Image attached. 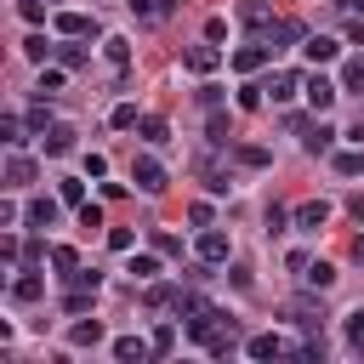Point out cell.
<instances>
[{"instance_id": "obj_17", "label": "cell", "mask_w": 364, "mask_h": 364, "mask_svg": "<svg viewBox=\"0 0 364 364\" xmlns=\"http://www.w3.org/2000/svg\"><path fill=\"white\" fill-rule=\"evenodd\" d=\"M57 199L80 210V205H85V176H63V182H57Z\"/></svg>"}, {"instance_id": "obj_5", "label": "cell", "mask_w": 364, "mask_h": 364, "mask_svg": "<svg viewBox=\"0 0 364 364\" xmlns=\"http://www.w3.org/2000/svg\"><path fill=\"white\" fill-rule=\"evenodd\" d=\"M290 222H296V233H318V228L330 222V199H307V205H296Z\"/></svg>"}, {"instance_id": "obj_37", "label": "cell", "mask_w": 364, "mask_h": 364, "mask_svg": "<svg viewBox=\"0 0 364 364\" xmlns=\"http://www.w3.org/2000/svg\"><path fill=\"white\" fill-rule=\"evenodd\" d=\"M148 341H154V353H159V358H165V353H171V347H176V330H171V324H159V330H154V336H148Z\"/></svg>"}, {"instance_id": "obj_29", "label": "cell", "mask_w": 364, "mask_h": 364, "mask_svg": "<svg viewBox=\"0 0 364 364\" xmlns=\"http://www.w3.org/2000/svg\"><path fill=\"white\" fill-rule=\"evenodd\" d=\"M108 119H114L119 131H131V125H142V114H136V102H119V108H114Z\"/></svg>"}, {"instance_id": "obj_47", "label": "cell", "mask_w": 364, "mask_h": 364, "mask_svg": "<svg viewBox=\"0 0 364 364\" xmlns=\"http://www.w3.org/2000/svg\"><path fill=\"white\" fill-rule=\"evenodd\" d=\"M23 17L28 23H46V0H23Z\"/></svg>"}, {"instance_id": "obj_50", "label": "cell", "mask_w": 364, "mask_h": 364, "mask_svg": "<svg viewBox=\"0 0 364 364\" xmlns=\"http://www.w3.org/2000/svg\"><path fill=\"white\" fill-rule=\"evenodd\" d=\"M159 6H165V11H171V6H182V0H159Z\"/></svg>"}, {"instance_id": "obj_36", "label": "cell", "mask_w": 364, "mask_h": 364, "mask_svg": "<svg viewBox=\"0 0 364 364\" xmlns=\"http://www.w3.org/2000/svg\"><path fill=\"white\" fill-rule=\"evenodd\" d=\"M63 279H68V284H80V290H97V284H102V279H97V267H74V273H63Z\"/></svg>"}, {"instance_id": "obj_24", "label": "cell", "mask_w": 364, "mask_h": 364, "mask_svg": "<svg viewBox=\"0 0 364 364\" xmlns=\"http://www.w3.org/2000/svg\"><path fill=\"white\" fill-rule=\"evenodd\" d=\"M341 91H358V97H364V57L341 63Z\"/></svg>"}, {"instance_id": "obj_32", "label": "cell", "mask_w": 364, "mask_h": 364, "mask_svg": "<svg viewBox=\"0 0 364 364\" xmlns=\"http://www.w3.org/2000/svg\"><path fill=\"white\" fill-rule=\"evenodd\" d=\"M91 296H97V290H80V284H74V290L63 296V313H85V307H91Z\"/></svg>"}, {"instance_id": "obj_20", "label": "cell", "mask_w": 364, "mask_h": 364, "mask_svg": "<svg viewBox=\"0 0 364 364\" xmlns=\"http://www.w3.org/2000/svg\"><path fill=\"white\" fill-rule=\"evenodd\" d=\"M102 57H108L114 68H125V63H131V40H119V34H108V40H102Z\"/></svg>"}, {"instance_id": "obj_39", "label": "cell", "mask_w": 364, "mask_h": 364, "mask_svg": "<svg viewBox=\"0 0 364 364\" xmlns=\"http://www.w3.org/2000/svg\"><path fill=\"white\" fill-rule=\"evenodd\" d=\"M210 142H216V148H228V119H222L216 108H210Z\"/></svg>"}, {"instance_id": "obj_26", "label": "cell", "mask_w": 364, "mask_h": 364, "mask_svg": "<svg viewBox=\"0 0 364 364\" xmlns=\"http://www.w3.org/2000/svg\"><path fill=\"white\" fill-rule=\"evenodd\" d=\"M262 102H267V85H239V108L245 114H256Z\"/></svg>"}, {"instance_id": "obj_49", "label": "cell", "mask_w": 364, "mask_h": 364, "mask_svg": "<svg viewBox=\"0 0 364 364\" xmlns=\"http://www.w3.org/2000/svg\"><path fill=\"white\" fill-rule=\"evenodd\" d=\"M347 136H353V142H364V119H358V125H353V131H347Z\"/></svg>"}, {"instance_id": "obj_43", "label": "cell", "mask_w": 364, "mask_h": 364, "mask_svg": "<svg viewBox=\"0 0 364 364\" xmlns=\"http://www.w3.org/2000/svg\"><path fill=\"white\" fill-rule=\"evenodd\" d=\"M108 245H114V250H131L136 239H131V228H108Z\"/></svg>"}, {"instance_id": "obj_41", "label": "cell", "mask_w": 364, "mask_h": 364, "mask_svg": "<svg viewBox=\"0 0 364 364\" xmlns=\"http://www.w3.org/2000/svg\"><path fill=\"white\" fill-rule=\"evenodd\" d=\"M57 85H63V68H46V74H40V97H51Z\"/></svg>"}, {"instance_id": "obj_23", "label": "cell", "mask_w": 364, "mask_h": 364, "mask_svg": "<svg viewBox=\"0 0 364 364\" xmlns=\"http://www.w3.org/2000/svg\"><path fill=\"white\" fill-rule=\"evenodd\" d=\"M40 290H46V279H40V273H23V279H11V296H17V301H34Z\"/></svg>"}, {"instance_id": "obj_30", "label": "cell", "mask_w": 364, "mask_h": 364, "mask_svg": "<svg viewBox=\"0 0 364 364\" xmlns=\"http://www.w3.org/2000/svg\"><path fill=\"white\" fill-rule=\"evenodd\" d=\"M0 142H6V148H17V142H23V119H17V114H6V119H0Z\"/></svg>"}, {"instance_id": "obj_18", "label": "cell", "mask_w": 364, "mask_h": 364, "mask_svg": "<svg viewBox=\"0 0 364 364\" xmlns=\"http://www.w3.org/2000/svg\"><path fill=\"white\" fill-rule=\"evenodd\" d=\"M68 341H74V347H97V341H102V324H97V318H80V324L68 330Z\"/></svg>"}, {"instance_id": "obj_12", "label": "cell", "mask_w": 364, "mask_h": 364, "mask_svg": "<svg viewBox=\"0 0 364 364\" xmlns=\"http://www.w3.org/2000/svg\"><path fill=\"white\" fill-rule=\"evenodd\" d=\"M296 91H301V74H290V68H284V74H273V80H267V97H273V102H290V97H296Z\"/></svg>"}, {"instance_id": "obj_27", "label": "cell", "mask_w": 364, "mask_h": 364, "mask_svg": "<svg viewBox=\"0 0 364 364\" xmlns=\"http://www.w3.org/2000/svg\"><path fill=\"white\" fill-rule=\"evenodd\" d=\"M51 267H57V273H74V267H80L74 245H51Z\"/></svg>"}, {"instance_id": "obj_11", "label": "cell", "mask_w": 364, "mask_h": 364, "mask_svg": "<svg viewBox=\"0 0 364 364\" xmlns=\"http://www.w3.org/2000/svg\"><path fill=\"white\" fill-rule=\"evenodd\" d=\"M301 51H307V63H336V51H341V46H336L330 34H307V46H301Z\"/></svg>"}, {"instance_id": "obj_7", "label": "cell", "mask_w": 364, "mask_h": 364, "mask_svg": "<svg viewBox=\"0 0 364 364\" xmlns=\"http://www.w3.org/2000/svg\"><path fill=\"white\" fill-rule=\"evenodd\" d=\"M267 57H273V51H267V40H250V46H239V51H233V68H239V74H256Z\"/></svg>"}, {"instance_id": "obj_44", "label": "cell", "mask_w": 364, "mask_h": 364, "mask_svg": "<svg viewBox=\"0 0 364 364\" xmlns=\"http://www.w3.org/2000/svg\"><path fill=\"white\" fill-rule=\"evenodd\" d=\"M17 222H23V210H17L11 199H6V205H0V228H17Z\"/></svg>"}, {"instance_id": "obj_19", "label": "cell", "mask_w": 364, "mask_h": 364, "mask_svg": "<svg viewBox=\"0 0 364 364\" xmlns=\"http://www.w3.org/2000/svg\"><path fill=\"white\" fill-rule=\"evenodd\" d=\"M336 176H364V142L347 148V154H336Z\"/></svg>"}, {"instance_id": "obj_16", "label": "cell", "mask_w": 364, "mask_h": 364, "mask_svg": "<svg viewBox=\"0 0 364 364\" xmlns=\"http://www.w3.org/2000/svg\"><path fill=\"white\" fill-rule=\"evenodd\" d=\"M23 222H34V228H51V222H57V199H28Z\"/></svg>"}, {"instance_id": "obj_3", "label": "cell", "mask_w": 364, "mask_h": 364, "mask_svg": "<svg viewBox=\"0 0 364 364\" xmlns=\"http://www.w3.org/2000/svg\"><path fill=\"white\" fill-rule=\"evenodd\" d=\"M301 91H307V102H313V114H324V108H336V97H341V80H324V74H307V80H301Z\"/></svg>"}, {"instance_id": "obj_4", "label": "cell", "mask_w": 364, "mask_h": 364, "mask_svg": "<svg viewBox=\"0 0 364 364\" xmlns=\"http://www.w3.org/2000/svg\"><path fill=\"white\" fill-rule=\"evenodd\" d=\"M131 182H136L142 193H159V188H165V165H159L154 154H136V159H131Z\"/></svg>"}, {"instance_id": "obj_10", "label": "cell", "mask_w": 364, "mask_h": 364, "mask_svg": "<svg viewBox=\"0 0 364 364\" xmlns=\"http://www.w3.org/2000/svg\"><path fill=\"white\" fill-rule=\"evenodd\" d=\"M182 63H188L193 74H210V68L222 63V51H216V46H188V51H182Z\"/></svg>"}, {"instance_id": "obj_8", "label": "cell", "mask_w": 364, "mask_h": 364, "mask_svg": "<svg viewBox=\"0 0 364 364\" xmlns=\"http://www.w3.org/2000/svg\"><path fill=\"white\" fill-rule=\"evenodd\" d=\"M28 182H34V159L11 148V154H6V188H28Z\"/></svg>"}, {"instance_id": "obj_45", "label": "cell", "mask_w": 364, "mask_h": 364, "mask_svg": "<svg viewBox=\"0 0 364 364\" xmlns=\"http://www.w3.org/2000/svg\"><path fill=\"white\" fill-rule=\"evenodd\" d=\"M188 222H193V228H210V205H205V199H199V205H193V210H188Z\"/></svg>"}, {"instance_id": "obj_9", "label": "cell", "mask_w": 364, "mask_h": 364, "mask_svg": "<svg viewBox=\"0 0 364 364\" xmlns=\"http://www.w3.org/2000/svg\"><path fill=\"white\" fill-rule=\"evenodd\" d=\"M199 262H205V267H216V262H228V233H216V228H205V233H199Z\"/></svg>"}, {"instance_id": "obj_42", "label": "cell", "mask_w": 364, "mask_h": 364, "mask_svg": "<svg viewBox=\"0 0 364 364\" xmlns=\"http://www.w3.org/2000/svg\"><path fill=\"white\" fill-rule=\"evenodd\" d=\"M80 228H102V210H97V205H91V199H85V205H80Z\"/></svg>"}, {"instance_id": "obj_28", "label": "cell", "mask_w": 364, "mask_h": 364, "mask_svg": "<svg viewBox=\"0 0 364 364\" xmlns=\"http://www.w3.org/2000/svg\"><path fill=\"white\" fill-rule=\"evenodd\" d=\"M347 347H353V353H364V307H358V313H347Z\"/></svg>"}, {"instance_id": "obj_1", "label": "cell", "mask_w": 364, "mask_h": 364, "mask_svg": "<svg viewBox=\"0 0 364 364\" xmlns=\"http://www.w3.org/2000/svg\"><path fill=\"white\" fill-rule=\"evenodd\" d=\"M318 296H324V290H318ZM318 296H290V301H284V318H296L307 336H324V301H318Z\"/></svg>"}, {"instance_id": "obj_38", "label": "cell", "mask_w": 364, "mask_h": 364, "mask_svg": "<svg viewBox=\"0 0 364 364\" xmlns=\"http://www.w3.org/2000/svg\"><path fill=\"white\" fill-rule=\"evenodd\" d=\"M125 6H131V11L142 17V23H154V17H165V6H159V0H125Z\"/></svg>"}, {"instance_id": "obj_2", "label": "cell", "mask_w": 364, "mask_h": 364, "mask_svg": "<svg viewBox=\"0 0 364 364\" xmlns=\"http://www.w3.org/2000/svg\"><path fill=\"white\" fill-rule=\"evenodd\" d=\"M245 353H250V358H284V353H296V358H307V353H301L296 341H284V336H273V330H262V336H250V341H245Z\"/></svg>"}, {"instance_id": "obj_13", "label": "cell", "mask_w": 364, "mask_h": 364, "mask_svg": "<svg viewBox=\"0 0 364 364\" xmlns=\"http://www.w3.org/2000/svg\"><path fill=\"white\" fill-rule=\"evenodd\" d=\"M233 159H239V165H250V171H267V165H273V154H267V148H256V142H233Z\"/></svg>"}, {"instance_id": "obj_51", "label": "cell", "mask_w": 364, "mask_h": 364, "mask_svg": "<svg viewBox=\"0 0 364 364\" xmlns=\"http://www.w3.org/2000/svg\"><path fill=\"white\" fill-rule=\"evenodd\" d=\"M330 6H347V0H330Z\"/></svg>"}, {"instance_id": "obj_40", "label": "cell", "mask_w": 364, "mask_h": 364, "mask_svg": "<svg viewBox=\"0 0 364 364\" xmlns=\"http://www.w3.org/2000/svg\"><path fill=\"white\" fill-rule=\"evenodd\" d=\"M57 63H63V68H80V63H85V51H80V46H63V51H57Z\"/></svg>"}, {"instance_id": "obj_14", "label": "cell", "mask_w": 364, "mask_h": 364, "mask_svg": "<svg viewBox=\"0 0 364 364\" xmlns=\"http://www.w3.org/2000/svg\"><path fill=\"white\" fill-rule=\"evenodd\" d=\"M57 28H63L68 40H80V34H97V23H91L85 11H63V17H57Z\"/></svg>"}, {"instance_id": "obj_22", "label": "cell", "mask_w": 364, "mask_h": 364, "mask_svg": "<svg viewBox=\"0 0 364 364\" xmlns=\"http://www.w3.org/2000/svg\"><path fill=\"white\" fill-rule=\"evenodd\" d=\"M301 279H307L313 290H330V284H336V267H330V262H307V273H301Z\"/></svg>"}, {"instance_id": "obj_35", "label": "cell", "mask_w": 364, "mask_h": 364, "mask_svg": "<svg viewBox=\"0 0 364 364\" xmlns=\"http://www.w3.org/2000/svg\"><path fill=\"white\" fill-rule=\"evenodd\" d=\"M125 273H131V279H154V273H159V262H154V256H131V267H125Z\"/></svg>"}, {"instance_id": "obj_48", "label": "cell", "mask_w": 364, "mask_h": 364, "mask_svg": "<svg viewBox=\"0 0 364 364\" xmlns=\"http://www.w3.org/2000/svg\"><path fill=\"white\" fill-rule=\"evenodd\" d=\"M347 210H353V222H364V193H353V199H347Z\"/></svg>"}, {"instance_id": "obj_25", "label": "cell", "mask_w": 364, "mask_h": 364, "mask_svg": "<svg viewBox=\"0 0 364 364\" xmlns=\"http://www.w3.org/2000/svg\"><path fill=\"white\" fill-rule=\"evenodd\" d=\"M23 57H28V63H46V57H51V40H46V34H28V40H23Z\"/></svg>"}, {"instance_id": "obj_46", "label": "cell", "mask_w": 364, "mask_h": 364, "mask_svg": "<svg viewBox=\"0 0 364 364\" xmlns=\"http://www.w3.org/2000/svg\"><path fill=\"white\" fill-rule=\"evenodd\" d=\"M284 222H290V210H279V205H273V210H267V233H284Z\"/></svg>"}, {"instance_id": "obj_6", "label": "cell", "mask_w": 364, "mask_h": 364, "mask_svg": "<svg viewBox=\"0 0 364 364\" xmlns=\"http://www.w3.org/2000/svg\"><path fill=\"white\" fill-rule=\"evenodd\" d=\"M114 358H119V364H142V358H154V341H142V336H114Z\"/></svg>"}, {"instance_id": "obj_15", "label": "cell", "mask_w": 364, "mask_h": 364, "mask_svg": "<svg viewBox=\"0 0 364 364\" xmlns=\"http://www.w3.org/2000/svg\"><path fill=\"white\" fill-rule=\"evenodd\" d=\"M40 136H46V154H68L74 148V125H46Z\"/></svg>"}, {"instance_id": "obj_31", "label": "cell", "mask_w": 364, "mask_h": 364, "mask_svg": "<svg viewBox=\"0 0 364 364\" xmlns=\"http://www.w3.org/2000/svg\"><path fill=\"white\" fill-rule=\"evenodd\" d=\"M142 136H148V142H154V148H159V142H165V136H171V125H165V119H159V114H148V119H142Z\"/></svg>"}, {"instance_id": "obj_21", "label": "cell", "mask_w": 364, "mask_h": 364, "mask_svg": "<svg viewBox=\"0 0 364 364\" xmlns=\"http://www.w3.org/2000/svg\"><path fill=\"white\" fill-rule=\"evenodd\" d=\"M330 136H336V131H330V125L318 119V125H307V136H301V148H307V154H324V148H330Z\"/></svg>"}, {"instance_id": "obj_33", "label": "cell", "mask_w": 364, "mask_h": 364, "mask_svg": "<svg viewBox=\"0 0 364 364\" xmlns=\"http://www.w3.org/2000/svg\"><path fill=\"white\" fill-rule=\"evenodd\" d=\"M239 17H245L250 28H262V23H267V6H262V0H245V6H239Z\"/></svg>"}, {"instance_id": "obj_34", "label": "cell", "mask_w": 364, "mask_h": 364, "mask_svg": "<svg viewBox=\"0 0 364 364\" xmlns=\"http://www.w3.org/2000/svg\"><path fill=\"white\" fill-rule=\"evenodd\" d=\"M154 250H159V256H182V239H176V233H165V228H159V233H154Z\"/></svg>"}]
</instances>
